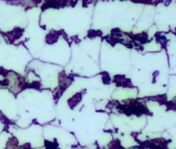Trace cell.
Returning a JSON list of instances; mask_svg holds the SVG:
<instances>
[{
	"instance_id": "obj_1",
	"label": "cell",
	"mask_w": 176,
	"mask_h": 149,
	"mask_svg": "<svg viewBox=\"0 0 176 149\" xmlns=\"http://www.w3.org/2000/svg\"><path fill=\"white\" fill-rule=\"evenodd\" d=\"M58 40V33H54V32H50L49 34L47 35V37H46V40H47L48 44H53V42H55L56 40Z\"/></svg>"
},
{
	"instance_id": "obj_2",
	"label": "cell",
	"mask_w": 176,
	"mask_h": 149,
	"mask_svg": "<svg viewBox=\"0 0 176 149\" xmlns=\"http://www.w3.org/2000/svg\"><path fill=\"white\" fill-rule=\"evenodd\" d=\"M30 1H32V2L34 3V5H35V4H37V3H40L42 0H30Z\"/></svg>"
}]
</instances>
